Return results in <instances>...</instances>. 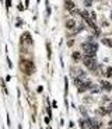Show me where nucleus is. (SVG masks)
<instances>
[{"label": "nucleus", "mask_w": 112, "mask_h": 129, "mask_svg": "<svg viewBox=\"0 0 112 129\" xmlns=\"http://www.w3.org/2000/svg\"><path fill=\"white\" fill-rule=\"evenodd\" d=\"M6 6H7V8H10V6H11V0H6Z\"/></svg>", "instance_id": "obj_12"}, {"label": "nucleus", "mask_w": 112, "mask_h": 129, "mask_svg": "<svg viewBox=\"0 0 112 129\" xmlns=\"http://www.w3.org/2000/svg\"><path fill=\"white\" fill-rule=\"evenodd\" d=\"M84 6L90 7V6H91V0H86V2H84Z\"/></svg>", "instance_id": "obj_11"}, {"label": "nucleus", "mask_w": 112, "mask_h": 129, "mask_svg": "<svg viewBox=\"0 0 112 129\" xmlns=\"http://www.w3.org/2000/svg\"><path fill=\"white\" fill-rule=\"evenodd\" d=\"M74 25H76V22H74L73 20H69V21H66V27H67L69 30H72V28L74 27Z\"/></svg>", "instance_id": "obj_6"}, {"label": "nucleus", "mask_w": 112, "mask_h": 129, "mask_svg": "<svg viewBox=\"0 0 112 129\" xmlns=\"http://www.w3.org/2000/svg\"><path fill=\"white\" fill-rule=\"evenodd\" d=\"M20 66H22V69H24V72L27 73V74H31V73L34 72V64H32L31 60L21 59V60H20Z\"/></svg>", "instance_id": "obj_2"}, {"label": "nucleus", "mask_w": 112, "mask_h": 129, "mask_svg": "<svg viewBox=\"0 0 112 129\" xmlns=\"http://www.w3.org/2000/svg\"><path fill=\"white\" fill-rule=\"evenodd\" d=\"M109 129H112V128H109Z\"/></svg>", "instance_id": "obj_15"}, {"label": "nucleus", "mask_w": 112, "mask_h": 129, "mask_svg": "<svg viewBox=\"0 0 112 129\" xmlns=\"http://www.w3.org/2000/svg\"><path fill=\"white\" fill-rule=\"evenodd\" d=\"M78 59H80V54H78V52H74L73 54V60H78Z\"/></svg>", "instance_id": "obj_8"}, {"label": "nucleus", "mask_w": 112, "mask_h": 129, "mask_svg": "<svg viewBox=\"0 0 112 129\" xmlns=\"http://www.w3.org/2000/svg\"><path fill=\"white\" fill-rule=\"evenodd\" d=\"M46 48H48V56L50 58V45L48 44V45H46Z\"/></svg>", "instance_id": "obj_13"}, {"label": "nucleus", "mask_w": 112, "mask_h": 129, "mask_svg": "<svg viewBox=\"0 0 112 129\" xmlns=\"http://www.w3.org/2000/svg\"><path fill=\"white\" fill-rule=\"evenodd\" d=\"M102 44H105L106 46H112V41H109L108 38H104V40H102Z\"/></svg>", "instance_id": "obj_7"}, {"label": "nucleus", "mask_w": 112, "mask_h": 129, "mask_svg": "<svg viewBox=\"0 0 112 129\" xmlns=\"http://www.w3.org/2000/svg\"><path fill=\"white\" fill-rule=\"evenodd\" d=\"M81 48L86 52V55H94L98 49V45L95 42H92V41H87V42H84L81 45Z\"/></svg>", "instance_id": "obj_1"}, {"label": "nucleus", "mask_w": 112, "mask_h": 129, "mask_svg": "<svg viewBox=\"0 0 112 129\" xmlns=\"http://www.w3.org/2000/svg\"><path fill=\"white\" fill-rule=\"evenodd\" d=\"M22 42H25V44H32L31 36H30V32H25V34H22Z\"/></svg>", "instance_id": "obj_5"}, {"label": "nucleus", "mask_w": 112, "mask_h": 129, "mask_svg": "<svg viewBox=\"0 0 112 129\" xmlns=\"http://www.w3.org/2000/svg\"><path fill=\"white\" fill-rule=\"evenodd\" d=\"M111 18H112V13H111Z\"/></svg>", "instance_id": "obj_14"}, {"label": "nucleus", "mask_w": 112, "mask_h": 129, "mask_svg": "<svg viewBox=\"0 0 112 129\" xmlns=\"http://www.w3.org/2000/svg\"><path fill=\"white\" fill-rule=\"evenodd\" d=\"M81 17H83L84 20H88V18H90V17H88V13H87V11H83V13H81Z\"/></svg>", "instance_id": "obj_10"}, {"label": "nucleus", "mask_w": 112, "mask_h": 129, "mask_svg": "<svg viewBox=\"0 0 112 129\" xmlns=\"http://www.w3.org/2000/svg\"><path fill=\"white\" fill-rule=\"evenodd\" d=\"M64 7H66V10H74V3L72 0H66L64 2Z\"/></svg>", "instance_id": "obj_4"}, {"label": "nucleus", "mask_w": 112, "mask_h": 129, "mask_svg": "<svg viewBox=\"0 0 112 129\" xmlns=\"http://www.w3.org/2000/svg\"><path fill=\"white\" fill-rule=\"evenodd\" d=\"M105 76H106V77H111V76H112V68L106 69V73H105Z\"/></svg>", "instance_id": "obj_9"}, {"label": "nucleus", "mask_w": 112, "mask_h": 129, "mask_svg": "<svg viewBox=\"0 0 112 129\" xmlns=\"http://www.w3.org/2000/svg\"><path fill=\"white\" fill-rule=\"evenodd\" d=\"M101 88L105 90V91H111V90H112V86L109 84L108 82H101Z\"/></svg>", "instance_id": "obj_3"}]
</instances>
